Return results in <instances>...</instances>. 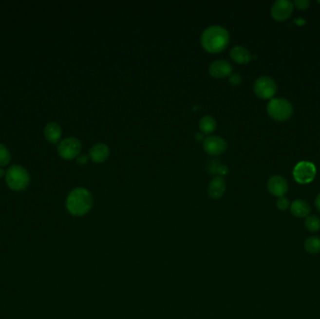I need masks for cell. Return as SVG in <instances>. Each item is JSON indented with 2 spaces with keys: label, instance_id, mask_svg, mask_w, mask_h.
<instances>
[{
  "label": "cell",
  "instance_id": "13",
  "mask_svg": "<svg viewBox=\"0 0 320 319\" xmlns=\"http://www.w3.org/2000/svg\"><path fill=\"white\" fill-rule=\"evenodd\" d=\"M226 188V185L225 179L222 176H216L213 178L209 185V188H208L209 196L213 200L220 199L225 193Z\"/></svg>",
  "mask_w": 320,
  "mask_h": 319
},
{
  "label": "cell",
  "instance_id": "26",
  "mask_svg": "<svg viewBox=\"0 0 320 319\" xmlns=\"http://www.w3.org/2000/svg\"><path fill=\"white\" fill-rule=\"evenodd\" d=\"M315 205H316V208L317 210L319 211L320 213V194H319L316 198V201H315Z\"/></svg>",
  "mask_w": 320,
  "mask_h": 319
},
{
  "label": "cell",
  "instance_id": "16",
  "mask_svg": "<svg viewBox=\"0 0 320 319\" xmlns=\"http://www.w3.org/2000/svg\"><path fill=\"white\" fill-rule=\"evenodd\" d=\"M44 136L49 142L56 143L59 142L60 138L62 136L61 127L55 122L49 123L44 129Z\"/></svg>",
  "mask_w": 320,
  "mask_h": 319
},
{
  "label": "cell",
  "instance_id": "9",
  "mask_svg": "<svg viewBox=\"0 0 320 319\" xmlns=\"http://www.w3.org/2000/svg\"><path fill=\"white\" fill-rule=\"evenodd\" d=\"M202 146L207 154L218 155L225 152L227 144L225 140L219 136H208L202 142Z\"/></svg>",
  "mask_w": 320,
  "mask_h": 319
},
{
  "label": "cell",
  "instance_id": "7",
  "mask_svg": "<svg viewBox=\"0 0 320 319\" xmlns=\"http://www.w3.org/2000/svg\"><path fill=\"white\" fill-rule=\"evenodd\" d=\"M81 149H82L81 142L73 137L63 140L60 142L57 148L60 156L67 160H71L78 157L81 152Z\"/></svg>",
  "mask_w": 320,
  "mask_h": 319
},
{
  "label": "cell",
  "instance_id": "3",
  "mask_svg": "<svg viewBox=\"0 0 320 319\" xmlns=\"http://www.w3.org/2000/svg\"><path fill=\"white\" fill-rule=\"evenodd\" d=\"M30 181L27 170L23 167L13 165L9 168L6 173V183L11 189L21 191L27 188Z\"/></svg>",
  "mask_w": 320,
  "mask_h": 319
},
{
  "label": "cell",
  "instance_id": "27",
  "mask_svg": "<svg viewBox=\"0 0 320 319\" xmlns=\"http://www.w3.org/2000/svg\"><path fill=\"white\" fill-rule=\"evenodd\" d=\"M4 175V170L0 169V177H2Z\"/></svg>",
  "mask_w": 320,
  "mask_h": 319
},
{
  "label": "cell",
  "instance_id": "14",
  "mask_svg": "<svg viewBox=\"0 0 320 319\" xmlns=\"http://www.w3.org/2000/svg\"><path fill=\"white\" fill-rule=\"evenodd\" d=\"M230 58L238 64H247L251 59L252 56L246 48L243 46H235L229 52Z\"/></svg>",
  "mask_w": 320,
  "mask_h": 319
},
{
  "label": "cell",
  "instance_id": "10",
  "mask_svg": "<svg viewBox=\"0 0 320 319\" xmlns=\"http://www.w3.org/2000/svg\"><path fill=\"white\" fill-rule=\"evenodd\" d=\"M209 73L217 79L225 78L232 73V67L226 60H215L209 66Z\"/></svg>",
  "mask_w": 320,
  "mask_h": 319
},
{
  "label": "cell",
  "instance_id": "12",
  "mask_svg": "<svg viewBox=\"0 0 320 319\" xmlns=\"http://www.w3.org/2000/svg\"><path fill=\"white\" fill-rule=\"evenodd\" d=\"M110 155V149L104 143H96L90 148L89 157L95 163H102Z\"/></svg>",
  "mask_w": 320,
  "mask_h": 319
},
{
  "label": "cell",
  "instance_id": "6",
  "mask_svg": "<svg viewBox=\"0 0 320 319\" xmlns=\"http://www.w3.org/2000/svg\"><path fill=\"white\" fill-rule=\"evenodd\" d=\"M317 173L316 166L312 162L308 161H301L297 164L293 170V176L299 184L305 185L311 183Z\"/></svg>",
  "mask_w": 320,
  "mask_h": 319
},
{
  "label": "cell",
  "instance_id": "4",
  "mask_svg": "<svg viewBox=\"0 0 320 319\" xmlns=\"http://www.w3.org/2000/svg\"><path fill=\"white\" fill-rule=\"evenodd\" d=\"M268 114L276 121H285L293 113L292 104L282 97L272 98L267 105Z\"/></svg>",
  "mask_w": 320,
  "mask_h": 319
},
{
  "label": "cell",
  "instance_id": "21",
  "mask_svg": "<svg viewBox=\"0 0 320 319\" xmlns=\"http://www.w3.org/2000/svg\"><path fill=\"white\" fill-rule=\"evenodd\" d=\"M276 206L280 211H285L290 207V202L286 198L280 197L276 201Z\"/></svg>",
  "mask_w": 320,
  "mask_h": 319
},
{
  "label": "cell",
  "instance_id": "15",
  "mask_svg": "<svg viewBox=\"0 0 320 319\" xmlns=\"http://www.w3.org/2000/svg\"><path fill=\"white\" fill-rule=\"evenodd\" d=\"M290 211L292 214L299 218L307 217L311 212V207L307 201L303 200H296L291 203Z\"/></svg>",
  "mask_w": 320,
  "mask_h": 319
},
{
  "label": "cell",
  "instance_id": "2",
  "mask_svg": "<svg viewBox=\"0 0 320 319\" xmlns=\"http://www.w3.org/2000/svg\"><path fill=\"white\" fill-rule=\"evenodd\" d=\"M66 206L72 215L82 216L91 210L93 206V197L88 190L83 188H77L69 194Z\"/></svg>",
  "mask_w": 320,
  "mask_h": 319
},
{
  "label": "cell",
  "instance_id": "25",
  "mask_svg": "<svg viewBox=\"0 0 320 319\" xmlns=\"http://www.w3.org/2000/svg\"><path fill=\"white\" fill-rule=\"evenodd\" d=\"M195 139H196V141H198V142H203L204 139H205L204 134L202 133V132H198V133H196V134H195Z\"/></svg>",
  "mask_w": 320,
  "mask_h": 319
},
{
  "label": "cell",
  "instance_id": "11",
  "mask_svg": "<svg viewBox=\"0 0 320 319\" xmlns=\"http://www.w3.org/2000/svg\"><path fill=\"white\" fill-rule=\"evenodd\" d=\"M268 190L269 192L275 197H284V194L288 190V184L286 180L282 176L274 175L270 178L268 181Z\"/></svg>",
  "mask_w": 320,
  "mask_h": 319
},
{
  "label": "cell",
  "instance_id": "1",
  "mask_svg": "<svg viewBox=\"0 0 320 319\" xmlns=\"http://www.w3.org/2000/svg\"><path fill=\"white\" fill-rule=\"evenodd\" d=\"M201 43L203 49L208 53H220L229 43V33L223 26L211 25L202 32Z\"/></svg>",
  "mask_w": 320,
  "mask_h": 319
},
{
  "label": "cell",
  "instance_id": "24",
  "mask_svg": "<svg viewBox=\"0 0 320 319\" xmlns=\"http://www.w3.org/2000/svg\"><path fill=\"white\" fill-rule=\"evenodd\" d=\"M87 162H88V156L86 154L78 155V157H77V163L79 165H85V164H87Z\"/></svg>",
  "mask_w": 320,
  "mask_h": 319
},
{
  "label": "cell",
  "instance_id": "20",
  "mask_svg": "<svg viewBox=\"0 0 320 319\" xmlns=\"http://www.w3.org/2000/svg\"><path fill=\"white\" fill-rule=\"evenodd\" d=\"M11 161V153L6 146L0 144V166L8 165Z\"/></svg>",
  "mask_w": 320,
  "mask_h": 319
},
{
  "label": "cell",
  "instance_id": "8",
  "mask_svg": "<svg viewBox=\"0 0 320 319\" xmlns=\"http://www.w3.org/2000/svg\"><path fill=\"white\" fill-rule=\"evenodd\" d=\"M294 5L288 0H278L273 3L272 7V16L275 21L283 22L288 19L293 12Z\"/></svg>",
  "mask_w": 320,
  "mask_h": 319
},
{
  "label": "cell",
  "instance_id": "19",
  "mask_svg": "<svg viewBox=\"0 0 320 319\" xmlns=\"http://www.w3.org/2000/svg\"><path fill=\"white\" fill-rule=\"evenodd\" d=\"M305 226L311 232H317L320 229V219L316 215H310L306 217Z\"/></svg>",
  "mask_w": 320,
  "mask_h": 319
},
{
  "label": "cell",
  "instance_id": "28",
  "mask_svg": "<svg viewBox=\"0 0 320 319\" xmlns=\"http://www.w3.org/2000/svg\"><path fill=\"white\" fill-rule=\"evenodd\" d=\"M319 3H320V1H319Z\"/></svg>",
  "mask_w": 320,
  "mask_h": 319
},
{
  "label": "cell",
  "instance_id": "17",
  "mask_svg": "<svg viewBox=\"0 0 320 319\" xmlns=\"http://www.w3.org/2000/svg\"><path fill=\"white\" fill-rule=\"evenodd\" d=\"M199 127H200V130L202 131V133L209 135V134L213 133L216 129V121L213 116L205 115L200 120Z\"/></svg>",
  "mask_w": 320,
  "mask_h": 319
},
{
  "label": "cell",
  "instance_id": "23",
  "mask_svg": "<svg viewBox=\"0 0 320 319\" xmlns=\"http://www.w3.org/2000/svg\"><path fill=\"white\" fill-rule=\"evenodd\" d=\"M228 82L230 84L236 86V85H239L240 83H242V77L239 73H231L228 76Z\"/></svg>",
  "mask_w": 320,
  "mask_h": 319
},
{
  "label": "cell",
  "instance_id": "22",
  "mask_svg": "<svg viewBox=\"0 0 320 319\" xmlns=\"http://www.w3.org/2000/svg\"><path fill=\"white\" fill-rule=\"evenodd\" d=\"M293 5L299 10H306L308 9L310 6V1L309 0H296L293 2Z\"/></svg>",
  "mask_w": 320,
  "mask_h": 319
},
{
  "label": "cell",
  "instance_id": "18",
  "mask_svg": "<svg viewBox=\"0 0 320 319\" xmlns=\"http://www.w3.org/2000/svg\"><path fill=\"white\" fill-rule=\"evenodd\" d=\"M304 249L309 254L316 255L320 253V238L318 236H311L307 238L304 242Z\"/></svg>",
  "mask_w": 320,
  "mask_h": 319
},
{
  "label": "cell",
  "instance_id": "5",
  "mask_svg": "<svg viewBox=\"0 0 320 319\" xmlns=\"http://www.w3.org/2000/svg\"><path fill=\"white\" fill-rule=\"evenodd\" d=\"M277 85L272 78L267 76L260 77L254 84V92L262 99H272L276 94Z\"/></svg>",
  "mask_w": 320,
  "mask_h": 319
}]
</instances>
